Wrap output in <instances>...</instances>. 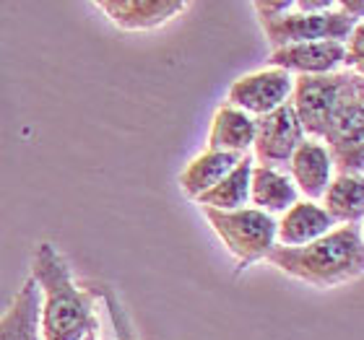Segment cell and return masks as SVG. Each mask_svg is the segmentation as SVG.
<instances>
[{
	"label": "cell",
	"instance_id": "obj_14",
	"mask_svg": "<svg viewBox=\"0 0 364 340\" xmlns=\"http://www.w3.org/2000/svg\"><path fill=\"white\" fill-rule=\"evenodd\" d=\"M255 138V117L240 112L235 106L221 104L213 114L211 133H208V151L240 153L247 156Z\"/></svg>",
	"mask_w": 364,
	"mask_h": 340
},
{
	"label": "cell",
	"instance_id": "obj_15",
	"mask_svg": "<svg viewBox=\"0 0 364 340\" xmlns=\"http://www.w3.org/2000/svg\"><path fill=\"white\" fill-rule=\"evenodd\" d=\"M296 187L287 172L266 167H252L250 172V200L263 213H287L296 203Z\"/></svg>",
	"mask_w": 364,
	"mask_h": 340
},
{
	"label": "cell",
	"instance_id": "obj_6",
	"mask_svg": "<svg viewBox=\"0 0 364 340\" xmlns=\"http://www.w3.org/2000/svg\"><path fill=\"white\" fill-rule=\"evenodd\" d=\"M362 21L346 16L343 11H328V13H296L294 8L281 18H271V21H260L266 39L273 45V50L289 45H304V42H346L351 37L354 26Z\"/></svg>",
	"mask_w": 364,
	"mask_h": 340
},
{
	"label": "cell",
	"instance_id": "obj_3",
	"mask_svg": "<svg viewBox=\"0 0 364 340\" xmlns=\"http://www.w3.org/2000/svg\"><path fill=\"white\" fill-rule=\"evenodd\" d=\"M326 151L338 174L359 177L364 167V81L354 78V84L338 99L331 122L323 136Z\"/></svg>",
	"mask_w": 364,
	"mask_h": 340
},
{
	"label": "cell",
	"instance_id": "obj_16",
	"mask_svg": "<svg viewBox=\"0 0 364 340\" xmlns=\"http://www.w3.org/2000/svg\"><path fill=\"white\" fill-rule=\"evenodd\" d=\"M242 159L240 153H224V151H205L198 159L188 164V169L180 177V187L188 197H200L203 192L219 185L232 169L237 167V161Z\"/></svg>",
	"mask_w": 364,
	"mask_h": 340
},
{
	"label": "cell",
	"instance_id": "obj_18",
	"mask_svg": "<svg viewBox=\"0 0 364 340\" xmlns=\"http://www.w3.org/2000/svg\"><path fill=\"white\" fill-rule=\"evenodd\" d=\"M323 211L333 219V224H362L364 213V182L362 177L338 174L331 180L323 195Z\"/></svg>",
	"mask_w": 364,
	"mask_h": 340
},
{
	"label": "cell",
	"instance_id": "obj_13",
	"mask_svg": "<svg viewBox=\"0 0 364 340\" xmlns=\"http://www.w3.org/2000/svg\"><path fill=\"white\" fill-rule=\"evenodd\" d=\"M0 340H42V291L29 278L0 317Z\"/></svg>",
	"mask_w": 364,
	"mask_h": 340
},
{
	"label": "cell",
	"instance_id": "obj_20",
	"mask_svg": "<svg viewBox=\"0 0 364 340\" xmlns=\"http://www.w3.org/2000/svg\"><path fill=\"white\" fill-rule=\"evenodd\" d=\"M343 62L354 68L357 76H362L364 70V26L357 23L354 31H351V37L346 39V45H343Z\"/></svg>",
	"mask_w": 364,
	"mask_h": 340
},
{
	"label": "cell",
	"instance_id": "obj_19",
	"mask_svg": "<svg viewBox=\"0 0 364 340\" xmlns=\"http://www.w3.org/2000/svg\"><path fill=\"white\" fill-rule=\"evenodd\" d=\"M97 294H102V302H105L109 322H112V340H138L128 314H125V309L120 307V302L114 299L112 291H109V288H97Z\"/></svg>",
	"mask_w": 364,
	"mask_h": 340
},
{
	"label": "cell",
	"instance_id": "obj_12",
	"mask_svg": "<svg viewBox=\"0 0 364 340\" xmlns=\"http://www.w3.org/2000/svg\"><path fill=\"white\" fill-rule=\"evenodd\" d=\"M333 219L323 211V205H315L310 200H296L287 213L281 224H276V239L281 247H304L315 242L328 231H333Z\"/></svg>",
	"mask_w": 364,
	"mask_h": 340
},
{
	"label": "cell",
	"instance_id": "obj_21",
	"mask_svg": "<svg viewBox=\"0 0 364 340\" xmlns=\"http://www.w3.org/2000/svg\"><path fill=\"white\" fill-rule=\"evenodd\" d=\"M294 8V0H281V3H255V13H258L260 21H271V18H281V16H287L289 11Z\"/></svg>",
	"mask_w": 364,
	"mask_h": 340
},
{
	"label": "cell",
	"instance_id": "obj_17",
	"mask_svg": "<svg viewBox=\"0 0 364 340\" xmlns=\"http://www.w3.org/2000/svg\"><path fill=\"white\" fill-rule=\"evenodd\" d=\"M255 161L250 156H242L237 161V167L219 182L213 185L208 192L196 197L200 208H213V211H240L250 200V172Z\"/></svg>",
	"mask_w": 364,
	"mask_h": 340
},
{
	"label": "cell",
	"instance_id": "obj_10",
	"mask_svg": "<svg viewBox=\"0 0 364 340\" xmlns=\"http://www.w3.org/2000/svg\"><path fill=\"white\" fill-rule=\"evenodd\" d=\"M273 68L299 73V76H328L343 62L341 42H304V45H289L281 50H273L271 60Z\"/></svg>",
	"mask_w": 364,
	"mask_h": 340
},
{
	"label": "cell",
	"instance_id": "obj_2",
	"mask_svg": "<svg viewBox=\"0 0 364 340\" xmlns=\"http://www.w3.org/2000/svg\"><path fill=\"white\" fill-rule=\"evenodd\" d=\"M266 260L310 286L331 288L349 283L362 275L364 268L362 229L359 224H343L304 247H273Z\"/></svg>",
	"mask_w": 364,
	"mask_h": 340
},
{
	"label": "cell",
	"instance_id": "obj_22",
	"mask_svg": "<svg viewBox=\"0 0 364 340\" xmlns=\"http://www.w3.org/2000/svg\"><path fill=\"white\" fill-rule=\"evenodd\" d=\"M336 0H294V11L296 13H328V11H336Z\"/></svg>",
	"mask_w": 364,
	"mask_h": 340
},
{
	"label": "cell",
	"instance_id": "obj_9",
	"mask_svg": "<svg viewBox=\"0 0 364 340\" xmlns=\"http://www.w3.org/2000/svg\"><path fill=\"white\" fill-rule=\"evenodd\" d=\"M99 11L109 16V21L120 29L144 31L156 29L161 23L172 21L175 16L188 11V3L182 0H102L97 3Z\"/></svg>",
	"mask_w": 364,
	"mask_h": 340
},
{
	"label": "cell",
	"instance_id": "obj_1",
	"mask_svg": "<svg viewBox=\"0 0 364 340\" xmlns=\"http://www.w3.org/2000/svg\"><path fill=\"white\" fill-rule=\"evenodd\" d=\"M31 278L42 291V340H84L97 333V296L73 283L68 263L53 244H39Z\"/></svg>",
	"mask_w": 364,
	"mask_h": 340
},
{
	"label": "cell",
	"instance_id": "obj_7",
	"mask_svg": "<svg viewBox=\"0 0 364 340\" xmlns=\"http://www.w3.org/2000/svg\"><path fill=\"white\" fill-rule=\"evenodd\" d=\"M304 141L302 125L296 120L291 104H281L273 112L255 117V138H252V151H255V167L281 169L289 167V161Z\"/></svg>",
	"mask_w": 364,
	"mask_h": 340
},
{
	"label": "cell",
	"instance_id": "obj_8",
	"mask_svg": "<svg viewBox=\"0 0 364 340\" xmlns=\"http://www.w3.org/2000/svg\"><path fill=\"white\" fill-rule=\"evenodd\" d=\"M291 89H294V78L289 76L287 70H260V73L242 76L240 81L232 84L227 104L250 114V117L252 114L260 117V114L273 112L276 106L287 104L289 97H291Z\"/></svg>",
	"mask_w": 364,
	"mask_h": 340
},
{
	"label": "cell",
	"instance_id": "obj_23",
	"mask_svg": "<svg viewBox=\"0 0 364 340\" xmlns=\"http://www.w3.org/2000/svg\"><path fill=\"white\" fill-rule=\"evenodd\" d=\"M84 340H97V333H89V335H86Z\"/></svg>",
	"mask_w": 364,
	"mask_h": 340
},
{
	"label": "cell",
	"instance_id": "obj_5",
	"mask_svg": "<svg viewBox=\"0 0 364 340\" xmlns=\"http://www.w3.org/2000/svg\"><path fill=\"white\" fill-rule=\"evenodd\" d=\"M357 73H328V76H299L294 78V89L289 97V104L294 109L296 120L302 125V133L310 141L326 136L338 99L343 91L354 84Z\"/></svg>",
	"mask_w": 364,
	"mask_h": 340
},
{
	"label": "cell",
	"instance_id": "obj_4",
	"mask_svg": "<svg viewBox=\"0 0 364 340\" xmlns=\"http://www.w3.org/2000/svg\"><path fill=\"white\" fill-rule=\"evenodd\" d=\"M211 229L219 234L240 268L266 260L268 252L276 247V221L258 208H240V211H213L203 208Z\"/></svg>",
	"mask_w": 364,
	"mask_h": 340
},
{
	"label": "cell",
	"instance_id": "obj_11",
	"mask_svg": "<svg viewBox=\"0 0 364 340\" xmlns=\"http://www.w3.org/2000/svg\"><path fill=\"white\" fill-rule=\"evenodd\" d=\"M287 174L294 182L296 192H302L310 203H315L326 195L328 185L333 180V161L328 156L326 146L304 138L289 161Z\"/></svg>",
	"mask_w": 364,
	"mask_h": 340
}]
</instances>
